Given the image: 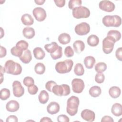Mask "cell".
<instances>
[{"mask_svg": "<svg viewBox=\"0 0 122 122\" xmlns=\"http://www.w3.org/2000/svg\"><path fill=\"white\" fill-rule=\"evenodd\" d=\"M54 2L57 7L60 8L63 7L65 4V0H54Z\"/></svg>", "mask_w": 122, "mask_h": 122, "instance_id": "obj_46", "label": "cell"}, {"mask_svg": "<svg viewBox=\"0 0 122 122\" xmlns=\"http://www.w3.org/2000/svg\"><path fill=\"white\" fill-rule=\"evenodd\" d=\"M18 121L16 116L12 115L9 116L6 119V122H17Z\"/></svg>", "mask_w": 122, "mask_h": 122, "instance_id": "obj_45", "label": "cell"}, {"mask_svg": "<svg viewBox=\"0 0 122 122\" xmlns=\"http://www.w3.org/2000/svg\"><path fill=\"white\" fill-rule=\"evenodd\" d=\"M59 45L56 42H52L50 44H47L44 45V48L46 51L50 54L54 52L58 49Z\"/></svg>", "mask_w": 122, "mask_h": 122, "instance_id": "obj_28", "label": "cell"}, {"mask_svg": "<svg viewBox=\"0 0 122 122\" xmlns=\"http://www.w3.org/2000/svg\"><path fill=\"white\" fill-rule=\"evenodd\" d=\"M5 72V70L4 68H3L2 66H0V83H1L3 80V74Z\"/></svg>", "mask_w": 122, "mask_h": 122, "instance_id": "obj_49", "label": "cell"}, {"mask_svg": "<svg viewBox=\"0 0 122 122\" xmlns=\"http://www.w3.org/2000/svg\"><path fill=\"white\" fill-rule=\"evenodd\" d=\"M105 80V76L102 72H97L95 76V81L98 83H102Z\"/></svg>", "mask_w": 122, "mask_h": 122, "instance_id": "obj_39", "label": "cell"}, {"mask_svg": "<svg viewBox=\"0 0 122 122\" xmlns=\"http://www.w3.org/2000/svg\"><path fill=\"white\" fill-rule=\"evenodd\" d=\"M70 35L66 33H62L58 37V41L59 42L63 45H65L69 43L71 41Z\"/></svg>", "mask_w": 122, "mask_h": 122, "instance_id": "obj_23", "label": "cell"}, {"mask_svg": "<svg viewBox=\"0 0 122 122\" xmlns=\"http://www.w3.org/2000/svg\"><path fill=\"white\" fill-rule=\"evenodd\" d=\"M73 65V61L71 59L59 61L55 65V70L59 73L64 74L69 72Z\"/></svg>", "mask_w": 122, "mask_h": 122, "instance_id": "obj_3", "label": "cell"}, {"mask_svg": "<svg viewBox=\"0 0 122 122\" xmlns=\"http://www.w3.org/2000/svg\"><path fill=\"white\" fill-rule=\"evenodd\" d=\"M73 47L75 51L77 53L79 54L84 50L85 44L82 41L77 40L74 42Z\"/></svg>", "mask_w": 122, "mask_h": 122, "instance_id": "obj_17", "label": "cell"}, {"mask_svg": "<svg viewBox=\"0 0 122 122\" xmlns=\"http://www.w3.org/2000/svg\"><path fill=\"white\" fill-rule=\"evenodd\" d=\"M32 14L35 19L38 21H42L46 18V12L41 7H36L32 11Z\"/></svg>", "mask_w": 122, "mask_h": 122, "instance_id": "obj_10", "label": "cell"}, {"mask_svg": "<svg viewBox=\"0 0 122 122\" xmlns=\"http://www.w3.org/2000/svg\"><path fill=\"white\" fill-rule=\"evenodd\" d=\"M19 103L15 100L10 101L6 105V110L10 112H15L19 109Z\"/></svg>", "mask_w": 122, "mask_h": 122, "instance_id": "obj_15", "label": "cell"}, {"mask_svg": "<svg viewBox=\"0 0 122 122\" xmlns=\"http://www.w3.org/2000/svg\"><path fill=\"white\" fill-rule=\"evenodd\" d=\"M84 63L87 69H92L96 62L95 58L93 56H88L86 57L84 59Z\"/></svg>", "mask_w": 122, "mask_h": 122, "instance_id": "obj_24", "label": "cell"}, {"mask_svg": "<svg viewBox=\"0 0 122 122\" xmlns=\"http://www.w3.org/2000/svg\"><path fill=\"white\" fill-rule=\"evenodd\" d=\"M4 69L7 73L14 75H19L22 72L21 65L12 60H8L6 61L5 63Z\"/></svg>", "mask_w": 122, "mask_h": 122, "instance_id": "obj_2", "label": "cell"}, {"mask_svg": "<svg viewBox=\"0 0 122 122\" xmlns=\"http://www.w3.org/2000/svg\"><path fill=\"white\" fill-rule=\"evenodd\" d=\"M51 58L53 60H57L61 58L62 56V49L61 46L58 47L57 50L53 53L50 54Z\"/></svg>", "mask_w": 122, "mask_h": 122, "instance_id": "obj_32", "label": "cell"}, {"mask_svg": "<svg viewBox=\"0 0 122 122\" xmlns=\"http://www.w3.org/2000/svg\"><path fill=\"white\" fill-rule=\"evenodd\" d=\"M57 120L59 122H69L70 119L67 115L61 114L58 116Z\"/></svg>", "mask_w": 122, "mask_h": 122, "instance_id": "obj_43", "label": "cell"}, {"mask_svg": "<svg viewBox=\"0 0 122 122\" xmlns=\"http://www.w3.org/2000/svg\"><path fill=\"white\" fill-rule=\"evenodd\" d=\"M72 15L76 19L87 18L90 15V11L89 9L86 7L80 6L74 8L72 10Z\"/></svg>", "mask_w": 122, "mask_h": 122, "instance_id": "obj_5", "label": "cell"}, {"mask_svg": "<svg viewBox=\"0 0 122 122\" xmlns=\"http://www.w3.org/2000/svg\"><path fill=\"white\" fill-rule=\"evenodd\" d=\"M74 30L75 33L78 35H85L90 32V26L88 23L85 22H82L77 24L75 27Z\"/></svg>", "mask_w": 122, "mask_h": 122, "instance_id": "obj_8", "label": "cell"}, {"mask_svg": "<svg viewBox=\"0 0 122 122\" xmlns=\"http://www.w3.org/2000/svg\"><path fill=\"white\" fill-rule=\"evenodd\" d=\"M0 30H0V32H1L0 39H1V38H2V37L4 35V30H3V29H2L1 27H0Z\"/></svg>", "mask_w": 122, "mask_h": 122, "instance_id": "obj_52", "label": "cell"}, {"mask_svg": "<svg viewBox=\"0 0 122 122\" xmlns=\"http://www.w3.org/2000/svg\"><path fill=\"white\" fill-rule=\"evenodd\" d=\"M88 44L92 47H95L98 45L99 43V39L95 35H90L87 40Z\"/></svg>", "mask_w": 122, "mask_h": 122, "instance_id": "obj_25", "label": "cell"}, {"mask_svg": "<svg viewBox=\"0 0 122 122\" xmlns=\"http://www.w3.org/2000/svg\"><path fill=\"white\" fill-rule=\"evenodd\" d=\"M33 53L34 57L37 60H42L45 56V53L41 47H36L33 49Z\"/></svg>", "mask_w": 122, "mask_h": 122, "instance_id": "obj_21", "label": "cell"}, {"mask_svg": "<svg viewBox=\"0 0 122 122\" xmlns=\"http://www.w3.org/2000/svg\"><path fill=\"white\" fill-rule=\"evenodd\" d=\"M74 72L77 76H82L84 73V69L81 63H77L74 68Z\"/></svg>", "mask_w": 122, "mask_h": 122, "instance_id": "obj_30", "label": "cell"}, {"mask_svg": "<svg viewBox=\"0 0 122 122\" xmlns=\"http://www.w3.org/2000/svg\"><path fill=\"white\" fill-rule=\"evenodd\" d=\"M111 112L115 116H121L122 115V105L119 103L113 104L111 108Z\"/></svg>", "mask_w": 122, "mask_h": 122, "instance_id": "obj_18", "label": "cell"}, {"mask_svg": "<svg viewBox=\"0 0 122 122\" xmlns=\"http://www.w3.org/2000/svg\"><path fill=\"white\" fill-rule=\"evenodd\" d=\"M102 22L107 27H118L121 25L122 19L119 16L117 15L112 16L107 15L103 18Z\"/></svg>", "mask_w": 122, "mask_h": 122, "instance_id": "obj_4", "label": "cell"}, {"mask_svg": "<svg viewBox=\"0 0 122 122\" xmlns=\"http://www.w3.org/2000/svg\"><path fill=\"white\" fill-rule=\"evenodd\" d=\"M38 91V88L35 85H33L31 86L28 87V92L31 95L36 94Z\"/></svg>", "mask_w": 122, "mask_h": 122, "instance_id": "obj_41", "label": "cell"}, {"mask_svg": "<svg viewBox=\"0 0 122 122\" xmlns=\"http://www.w3.org/2000/svg\"><path fill=\"white\" fill-rule=\"evenodd\" d=\"M115 40L110 36H107L102 41V50L104 53L108 54L111 53L113 51Z\"/></svg>", "mask_w": 122, "mask_h": 122, "instance_id": "obj_7", "label": "cell"}, {"mask_svg": "<svg viewBox=\"0 0 122 122\" xmlns=\"http://www.w3.org/2000/svg\"><path fill=\"white\" fill-rule=\"evenodd\" d=\"M13 93L16 97H21L24 93V89L20 81H15L12 83Z\"/></svg>", "mask_w": 122, "mask_h": 122, "instance_id": "obj_11", "label": "cell"}, {"mask_svg": "<svg viewBox=\"0 0 122 122\" xmlns=\"http://www.w3.org/2000/svg\"><path fill=\"white\" fill-rule=\"evenodd\" d=\"M60 107L58 103L55 102H51L47 107V112L51 115L56 114L60 111Z\"/></svg>", "mask_w": 122, "mask_h": 122, "instance_id": "obj_14", "label": "cell"}, {"mask_svg": "<svg viewBox=\"0 0 122 122\" xmlns=\"http://www.w3.org/2000/svg\"><path fill=\"white\" fill-rule=\"evenodd\" d=\"M72 91L77 93H81L85 87L84 81L82 79L75 78L71 81Z\"/></svg>", "mask_w": 122, "mask_h": 122, "instance_id": "obj_9", "label": "cell"}, {"mask_svg": "<svg viewBox=\"0 0 122 122\" xmlns=\"http://www.w3.org/2000/svg\"><path fill=\"white\" fill-rule=\"evenodd\" d=\"M49 94L45 90L41 91L39 95V102L41 104H45L49 100Z\"/></svg>", "mask_w": 122, "mask_h": 122, "instance_id": "obj_27", "label": "cell"}, {"mask_svg": "<svg viewBox=\"0 0 122 122\" xmlns=\"http://www.w3.org/2000/svg\"><path fill=\"white\" fill-rule=\"evenodd\" d=\"M16 46L22 49L23 51H25L28 50L29 44L24 40H20L17 42V43L16 44Z\"/></svg>", "mask_w": 122, "mask_h": 122, "instance_id": "obj_37", "label": "cell"}, {"mask_svg": "<svg viewBox=\"0 0 122 122\" xmlns=\"http://www.w3.org/2000/svg\"><path fill=\"white\" fill-rule=\"evenodd\" d=\"M64 54L67 57H71L74 55V51L71 46H67L65 48Z\"/></svg>", "mask_w": 122, "mask_h": 122, "instance_id": "obj_40", "label": "cell"}, {"mask_svg": "<svg viewBox=\"0 0 122 122\" xmlns=\"http://www.w3.org/2000/svg\"><path fill=\"white\" fill-rule=\"evenodd\" d=\"M10 97V91L7 88H3L0 90V98L2 101L7 100Z\"/></svg>", "mask_w": 122, "mask_h": 122, "instance_id": "obj_34", "label": "cell"}, {"mask_svg": "<svg viewBox=\"0 0 122 122\" xmlns=\"http://www.w3.org/2000/svg\"><path fill=\"white\" fill-rule=\"evenodd\" d=\"M115 56L116 58L120 61H122V48H118L115 52Z\"/></svg>", "mask_w": 122, "mask_h": 122, "instance_id": "obj_44", "label": "cell"}, {"mask_svg": "<svg viewBox=\"0 0 122 122\" xmlns=\"http://www.w3.org/2000/svg\"><path fill=\"white\" fill-rule=\"evenodd\" d=\"M102 122H113L114 121L112 119V118L110 116H103L102 120H101Z\"/></svg>", "mask_w": 122, "mask_h": 122, "instance_id": "obj_48", "label": "cell"}, {"mask_svg": "<svg viewBox=\"0 0 122 122\" xmlns=\"http://www.w3.org/2000/svg\"><path fill=\"white\" fill-rule=\"evenodd\" d=\"M81 115L83 120L89 122H93L95 118V114L94 112L89 109L83 110L81 112Z\"/></svg>", "mask_w": 122, "mask_h": 122, "instance_id": "obj_13", "label": "cell"}, {"mask_svg": "<svg viewBox=\"0 0 122 122\" xmlns=\"http://www.w3.org/2000/svg\"><path fill=\"white\" fill-rule=\"evenodd\" d=\"M80 101L78 97L71 96L67 100L66 111L70 116H74L78 112Z\"/></svg>", "mask_w": 122, "mask_h": 122, "instance_id": "obj_1", "label": "cell"}, {"mask_svg": "<svg viewBox=\"0 0 122 122\" xmlns=\"http://www.w3.org/2000/svg\"><path fill=\"white\" fill-rule=\"evenodd\" d=\"M35 72L39 75L42 74L45 71V66L43 63L41 62L37 63L34 67Z\"/></svg>", "mask_w": 122, "mask_h": 122, "instance_id": "obj_31", "label": "cell"}, {"mask_svg": "<svg viewBox=\"0 0 122 122\" xmlns=\"http://www.w3.org/2000/svg\"><path fill=\"white\" fill-rule=\"evenodd\" d=\"M56 84H57L56 82L52 81H50L46 82L45 84V88L48 91L52 92V89L53 87Z\"/></svg>", "mask_w": 122, "mask_h": 122, "instance_id": "obj_42", "label": "cell"}, {"mask_svg": "<svg viewBox=\"0 0 122 122\" xmlns=\"http://www.w3.org/2000/svg\"><path fill=\"white\" fill-rule=\"evenodd\" d=\"M89 92L90 95L92 97H97L101 95L102 93V90L99 86H93L90 88Z\"/></svg>", "mask_w": 122, "mask_h": 122, "instance_id": "obj_26", "label": "cell"}, {"mask_svg": "<svg viewBox=\"0 0 122 122\" xmlns=\"http://www.w3.org/2000/svg\"><path fill=\"white\" fill-rule=\"evenodd\" d=\"M52 92L58 96H67L70 94L71 89L70 86L67 84L55 85L52 89Z\"/></svg>", "mask_w": 122, "mask_h": 122, "instance_id": "obj_6", "label": "cell"}, {"mask_svg": "<svg viewBox=\"0 0 122 122\" xmlns=\"http://www.w3.org/2000/svg\"><path fill=\"white\" fill-rule=\"evenodd\" d=\"M107 65L103 62H100L97 63L95 66V70L97 72H102L107 69Z\"/></svg>", "mask_w": 122, "mask_h": 122, "instance_id": "obj_33", "label": "cell"}, {"mask_svg": "<svg viewBox=\"0 0 122 122\" xmlns=\"http://www.w3.org/2000/svg\"><path fill=\"white\" fill-rule=\"evenodd\" d=\"M23 83L24 85L26 86L30 87L31 86L34 84V79L31 77H26L24 78L23 80Z\"/></svg>", "mask_w": 122, "mask_h": 122, "instance_id": "obj_38", "label": "cell"}, {"mask_svg": "<svg viewBox=\"0 0 122 122\" xmlns=\"http://www.w3.org/2000/svg\"><path fill=\"white\" fill-rule=\"evenodd\" d=\"M121 89L119 87L112 86L109 90V94L110 96L114 99L118 98L121 94Z\"/></svg>", "mask_w": 122, "mask_h": 122, "instance_id": "obj_22", "label": "cell"}, {"mask_svg": "<svg viewBox=\"0 0 122 122\" xmlns=\"http://www.w3.org/2000/svg\"><path fill=\"white\" fill-rule=\"evenodd\" d=\"M7 53V50L6 49L2 46H0V58H3L5 57Z\"/></svg>", "mask_w": 122, "mask_h": 122, "instance_id": "obj_47", "label": "cell"}, {"mask_svg": "<svg viewBox=\"0 0 122 122\" xmlns=\"http://www.w3.org/2000/svg\"><path fill=\"white\" fill-rule=\"evenodd\" d=\"M40 122H52V120L49 117H44L42 118L40 120Z\"/></svg>", "mask_w": 122, "mask_h": 122, "instance_id": "obj_50", "label": "cell"}, {"mask_svg": "<svg viewBox=\"0 0 122 122\" xmlns=\"http://www.w3.org/2000/svg\"><path fill=\"white\" fill-rule=\"evenodd\" d=\"M99 7L102 10L108 12H111L113 11L115 9L114 4L109 0H102L99 4Z\"/></svg>", "mask_w": 122, "mask_h": 122, "instance_id": "obj_12", "label": "cell"}, {"mask_svg": "<svg viewBox=\"0 0 122 122\" xmlns=\"http://www.w3.org/2000/svg\"><path fill=\"white\" fill-rule=\"evenodd\" d=\"M21 20L22 23L26 26L31 25L34 23V20L32 17L29 14H24L21 18Z\"/></svg>", "mask_w": 122, "mask_h": 122, "instance_id": "obj_20", "label": "cell"}, {"mask_svg": "<svg viewBox=\"0 0 122 122\" xmlns=\"http://www.w3.org/2000/svg\"><path fill=\"white\" fill-rule=\"evenodd\" d=\"M81 0H70L68 3V7L71 10H73L76 7L81 6Z\"/></svg>", "mask_w": 122, "mask_h": 122, "instance_id": "obj_36", "label": "cell"}, {"mask_svg": "<svg viewBox=\"0 0 122 122\" xmlns=\"http://www.w3.org/2000/svg\"><path fill=\"white\" fill-rule=\"evenodd\" d=\"M19 58L23 63L28 64L30 63L32 60V55L30 51L29 50L25 51Z\"/></svg>", "mask_w": 122, "mask_h": 122, "instance_id": "obj_16", "label": "cell"}, {"mask_svg": "<svg viewBox=\"0 0 122 122\" xmlns=\"http://www.w3.org/2000/svg\"><path fill=\"white\" fill-rule=\"evenodd\" d=\"M23 51L18 47L15 46L10 49V52L13 56L20 58L22 54Z\"/></svg>", "mask_w": 122, "mask_h": 122, "instance_id": "obj_35", "label": "cell"}, {"mask_svg": "<svg viewBox=\"0 0 122 122\" xmlns=\"http://www.w3.org/2000/svg\"><path fill=\"white\" fill-rule=\"evenodd\" d=\"M45 0H34V2L36 3L37 5H42L44 2Z\"/></svg>", "mask_w": 122, "mask_h": 122, "instance_id": "obj_51", "label": "cell"}, {"mask_svg": "<svg viewBox=\"0 0 122 122\" xmlns=\"http://www.w3.org/2000/svg\"><path fill=\"white\" fill-rule=\"evenodd\" d=\"M107 36L112 38L116 42L119 41L121 38V34L120 32L117 30H110L107 33Z\"/></svg>", "mask_w": 122, "mask_h": 122, "instance_id": "obj_29", "label": "cell"}, {"mask_svg": "<svg viewBox=\"0 0 122 122\" xmlns=\"http://www.w3.org/2000/svg\"><path fill=\"white\" fill-rule=\"evenodd\" d=\"M22 34L24 37L28 39L33 38L35 35V32L34 29L31 27H25L23 29Z\"/></svg>", "mask_w": 122, "mask_h": 122, "instance_id": "obj_19", "label": "cell"}]
</instances>
